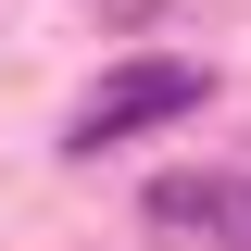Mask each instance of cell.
Masks as SVG:
<instances>
[{
	"label": "cell",
	"mask_w": 251,
	"mask_h": 251,
	"mask_svg": "<svg viewBox=\"0 0 251 251\" xmlns=\"http://www.w3.org/2000/svg\"><path fill=\"white\" fill-rule=\"evenodd\" d=\"M201 100H214V75H201V63H176V50H151V63H113V75L75 100L63 151H113V138H138V126H163V113H201Z\"/></svg>",
	"instance_id": "1"
},
{
	"label": "cell",
	"mask_w": 251,
	"mask_h": 251,
	"mask_svg": "<svg viewBox=\"0 0 251 251\" xmlns=\"http://www.w3.org/2000/svg\"><path fill=\"white\" fill-rule=\"evenodd\" d=\"M239 214H251V188H239Z\"/></svg>",
	"instance_id": "3"
},
{
	"label": "cell",
	"mask_w": 251,
	"mask_h": 251,
	"mask_svg": "<svg viewBox=\"0 0 251 251\" xmlns=\"http://www.w3.org/2000/svg\"><path fill=\"white\" fill-rule=\"evenodd\" d=\"M151 226H163V239H214V226H226V188L214 176H163L151 188Z\"/></svg>",
	"instance_id": "2"
}]
</instances>
